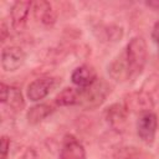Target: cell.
Returning <instances> with one entry per match:
<instances>
[{
	"instance_id": "obj_3",
	"label": "cell",
	"mask_w": 159,
	"mask_h": 159,
	"mask_svg": "<svg viewBox=\"0 0 159 159\" xmlns=\"http://www.w3.org/2000/svg\"><path fill=\"white\" fill-rule=\"evenodd\" d=\"M157 127L158 119L153 112L149 111L139 114L137 120V134L145 144H152L154 142Z\"/></svg>"
},
{
	"instance_id": "obj_13",
	"label": "cell",
	"mask_w": 159,
	"mask_h": 159,
	"mask_svg": "<svg viewBox=\"0 0 159 159\" xmlns=\"http://www.w3.org/2000/svg\"><path fill=\"white\" fill-rule=\"evenodd\" d=\"M80 101V88L73 87H66L63 88L55 98V102L57 106L66 107V106H75L78 104Z\"/></svg>"
},
{
	"instance_id": "obj_1",
	"label": "cell",
	"mask_w": 159,
	"mask_h": 159,
	"mask_svg": "<svg viewBox=\"0 0 159 159\" xmlns=\"http://www.w3.org/2000/svg\"><path fill=\"white\" fill-rule=\"evenodd\" d=\"M147 56L148 48L144 39L142 36L133 37L127 45L125 52L123 55L129 78H134L142 73L147 62Z\"/></svg>"
},
{
	"instance_id": "obj_15",
	"label": "cell",
	"mask_w": 159,
	"mask_h": 159,
	"mask_svg": "<svg viewBox=\"0 0 159 159\" xmlns=\"http://www.w3.org/2000/svg\"><path fill=\"white\" fill-rule=\"evenodd\" d=\"M142 91H144L152 98L153 102L158 101L159 99V76H152L150 78H148Z\"/></svg>"
},
{
	"instance_id": "obj_10",
	"label": "cell",
	"mask_w": 159,
	"mask_h": 159,
	"mask_svg": "<svg viewBox=\"0 0 159 159\" xmlns=\"http://www.w3.org/2000/svg\"><path fill=\"white\" fill-rule=\"evenodd\" d=\"M153 101L152 98L144 92H135L128 96V98L125 99V108L129 111H137L139 113H144V112H149V108L153 106Z\"/></svg>"
},
{
	"instance_id": "obj_9",
	"label": "cell",
	"mask_w": 159,
	"mask_h": 159,
	"mask_svg": "<svg viewBox=\"0 0 159 159\" xmlns=\"http://www.w3.org/2000/svg\"><path fill=\"white\" fill-rule=\"evenodd\" d=\"M32 7L31 1H16L11 10H10V17L12 27L16 31H21L26 25V19L29 15L30 9Z\"/></svg>"
},
{
	"instance_id": "obj_18",
	"label": "cell",
	"mask_w": 159,
	"mask_h": 159,
	"mask_svg": "<svg viewBox=\"0 0 159 159\" xmlns=\"http://www.w3.org/2000/svg\"><path fill=\"white\" fill-rule=\"evenodd\" d=\"M5 34H6V26H5V22L1 24V40L5 41Z\"/></svg>"
},
{
	"instance_id": "obj_6",
	"label": "cell",
	"mask_w": 159,
	"mask_h": 159,
	"mask_svg": "<svg viewBox=\"0 0 159 159\" xmlns=\"http://www.w3.org/2000/svg\"><path fill=\"white\" fill-rule=\"evenodd\" d=\"M55 86V80L51 77H41L32 81L27 87V97L32 102L43 99Z\"/></svg>"
},
{
	"instance_id": "obj_2",
	"label": "cell",
	"mask_w": 159,
	"mask_h": 159,
	"mask_svg": "<svg viewBox=\"0 0 159 159\" xmlns=\"http://www.w3.org/2000/svg\"><path fill=\"white\" fill-rule=\"evenodd\" d=\"M80 88V87H78ZM111 88L106 81L102 78H97L91 86L80 88V101L78 106L86 109H93L99 107L107 96L109 94Z\"/></svg>"
},
{
	"instance_id": "obj_16",
	"label": "cell",
	"mask_w": 159,
	"mask_h": 159,
	"mask_svg": "<svg viewBox=\"0 0 159 159\" xmlns=\"http://www.w3.org/2000/svg\"><path fill=\"white\" fill-rule=\"evenodd\" d=\"M9 148H10V140L6 137H2L1 138V159H6Z\"/></svg>"
},
{
	"instance_id": "obj_14",
	"label": "cell",
	"mask_w": 159,
	"mask_h": 159,
	"mask_svg": "<svg viewBox=\"0 0 159 159\" xmlns=\"http://www.w3.org/2000/svg\"><path fill=\"white\" fill-rule=\"evenodd\" d=\"M52 112V107L46 103H40L34 107H31L27 112V120L31 124H36L41 120H43L47 116H50Z\"/></svg>"
},
{
	"instance_id": "obj_17",
	"label": "cell",
	"mask_w": 159,
	"mask_h": 159,
	"mask_svg": "<svg viewBox=\"0 0 159 159\" xmlns=\"http://www.w3.org/2000/svg\"><path fill=\"white\" fill-rule=\"evenodd\" d=\"M152 39L154 41V43L157 45V48H158V53H159V22H157L153 27V31H152Z\"/></svg>"
},
{
	"instance_id": "obj_11",
	"label": "cell",
	"mask_w": 159,
	"mask_h": 159,
	"mask_svg": "<svg viewBox=\"0 0 159 159\" xmlns=\"http://www.w3.org/2000/svg\"><path fill=\"white\" fill-rule=\"evenodd\" d=\"M71 80H72V82L77 87L83 88V87L91 86L97 80V73H96V70L92 66H89V65H82V66L77 67L72 72Z\"/></svg>"
},
{
	"instance_id": "obj_12",
	"label": "cell",
	"mask_w": 159,
	"mask_h": 159,
	"mask_svg": "<svg viewBox=\"0 0 159 159\" xmlns=\"http://www.w3.org/2000/svg\"><path fill=\"white\" fill-rule=\"evenodd\" d=\"M32 10L35 19L43 25H52L56 21V12L47 1L32 2Z\"/></svg>"
},
{
	"instance_id": "obj_5",
	"label": "cell",
	"mask_w": 159,
	"mask_h": 159,
	"mask_svg": "<svg viewBox=\"0 0 159 159\" xmlns=\"http://www.w3.org/2000/svg\"><path fill=\"white\" fill-rule=\"evenodd\" d=\"M86 152L82 143L73 135H66L62 140L60 159H84Z\"/></svg>"
},
{
	"instance_id": "obj_7",
	"label": "cell",
	"mask_w": 159,
	"mask_h": 159,
	"mask_svg": "<svg viewBox=\"0 0 159 159\" xmlns=\"http://www.w3.org/2000/svg\"><path fill=\"white\" fill-rule=\"evenodd\" d=\"M0 101L15 111L21 109L25 106V101L21 91L16 87L7 86L5 83L0 84Z\"/></svg>"
},
{
	"instance_id": "obj_8",
	"label": "cell",
	"mask_w": 159,
	"mask_h": 159,
	"mask_svg": "<svg viewBox=\"0 0 159 159\" xmlns=\"http://www.w3.org/2000/svg\"><path fill=\"white\" fill-rule=\"evenodd\" d=\"M127 113H128V109L124 106L113 104L107 109L106 119L114 130L123 132L127 127Z\"/></svg>"
},
{
	"instance_id": "obj_4",
	"label": "cell",
	"mask_w": 159,
	"mask_h": 159,
	"mask_svg": "<svg viewBox=\"0 0 159 159\" xmlns=\"http://www.w3.org/2000/svg\"><path fill=\"white\" fill-rule=\"evenodd\" d=\"M25 52L17 46L5 47L1 52V67L6 72H14L19 70L25 62Z\"/></svg>"
}]
</instances>
